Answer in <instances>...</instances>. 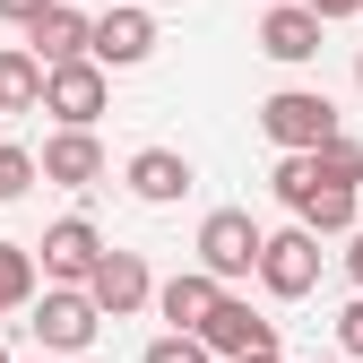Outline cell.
<instances>
[{
    "label": "cell",
    "mask_w": 363,
    "mask_h": 363,
    "mask_svg": "<svg viewBox=\"0 0 363 363\" xmlns=\"http://www.w3.org/2000/svg\"><path fill=\"white\" fill-rule=\"evenodd\" d=\"M277 199L294 208V225H311V234H354V199L363 191H346V182H320L311 173V156H277Z\"/></svg>",
    "instance_id": "cell-1"
},
{
    "label": "cell",
    "mask_w": 363,
    "mask_h": 363,
    "mask_svg": "<svg viewBox=\"0 0 363 363\" xmlns=\"http://www.w3.org/2000/svg\"><path fill=\"white\" fill-rule=\"evenodd\" d=\"M35 346L43 354H86V346H96L104 337V311H96V294H86V286H35Z\"/></svg>",
    "instance_id": "cell-2"
},
{
    "label": "cell",
    "mask_w": 363,
    "mask_h": 363,
    "mask_svg": "<svg viewBox=\"0 0 363 363\" xmlns=\"http://www.w3.org/2000/svg\"><path fill=\"white\" fill-rule=\"evenodd\" d=\"M259 130H268V147H277V156H303V147L337 139V104L320 96V86H277V96L259 104Z\"/></svg>",
    "instance_id": "cell-3"
},
{
    "label": "cell",
    "mask_w": 363,
    "mask_h": 363,
    "mask_svg": "<svg viewBox=\"0 0 363 363\" xmlns=\"http://www.w3.org/2000/svg\"><path fill=\"white\" fill-rule=\"evenodd\" d=\"M251 277L277 294V303H303L311 286H320V234H311V225H277V234H259Z\"/></svg>",
    "instance_id": "cell-4"
},
{
    "label": "cell",
    "mask_w": 363,
    "mask_h": 363,
    "mask_svg": "<svg viewBox=\"0 0 363 363\" xmlns=\"http://www.w3.org/2000/svg\"><path fill=\"white\" fill-rule=\"evenodd\" d=\"M104 104H113V69L104 61H52L43 69V104L35 113H52V121H69V130H96L104 121Z\"/></svg>",
    "instance_id": "cell-5"
},
{
    "label": "cell",
    "mask_w": 363,
    "mask_h": 363,
    "mask_svg": "<svg viewBox=\"0 0 363 363\" xmlns=\"http://www.w3.org/2000/svg\"><path fill=\"white\" fill-rule=\"evenodd\" d=\"M147 52H156V9H147V0H121V9L86 18V61H104V69H139Z\"/></svg>",
    "instance_id": "cell-6"
},
{
    "label": "cell",
    "mask_w": 363,
    "mask_h": 363,
    "mask_svg": "<svg viewBox=\"0 0 363 363\" xmlns=\"http://www.w3.org/2000/svg\"><path fill=\"white\" fill-rule=\"evenodd\" d=\"M251 259H259L251 208H208V216H199V268H208L216 286H234V277H251Z\"/></svg>",
    "instance_id": "cell-7"
},
{
    "label": "cell",
    "mask_w": 363,
    "mask_h": 363,
    "mask_svg": "<svg viewBox=\"0 0 363 363\" xmlns=\"http://www.w3.org/2000/svg\"><path fill=\"white\" fill-rule=\"evenodd\" d=\"M199 346L225 354V363H234V354H268V346H277V320H268V311H251L234 286H225V294L208 303V320H199Z\"/></svg>",
    "instance_id": "cell-8"
},
{
    "label": "cell",
    "mask_w": 363,
    "mask_h": 363,
    "mask_svg": "<svg viewBox=\"0 0 363 363\" xmlns=\"http://www.w3.org/2000/svg\"><path fill=\"white\" fill-rule=\"evenodd\" d=\"M86 294H96V311L104 320H130V311H147V294H156V277H147V259L139 251H96V268H86Z\"/></svg>",
    "instance_id": "cell-9"
},
{
    "label": "cell",
    "mask_w": 363,
    "mask_h": 363,
    "mask_svg": "<svg viewBox=\"0 0 363 363\" xmlns=\"http://www.w3.org/2000/svg\"><path fill=\"white\" fill-rule=\"evenodd\" d=\"M26 251H35V268H43V286H86L104 234H96L86 216H61V225H43V242H26Z\"/></svg>",
    "instance_id": "cell-10"
},
{
    "label": "cell",
    "mask_w": 363,
    "mask_h": 363,
    "mask_svg": "<svg viewBox=\"0 0 363 363\" xmlns=\"http://www.w3.org/2000/svg\"><path fill=\"white\" fill-rule=\"evenodd\" d=\"M35 182H61V191H96V182H104V139H96V130H52V139H43L35 147Z\"/></svg>",
    "instance_id": "cell-11"
},
{
    "label": "cell",
    "mask_w": 363,
    "mask_h": 363,
    "mask_svg": "<svg viewBox=\"0 0 363 363\" xmlns=\"http://www.w3.org/2000/svg\"><path fill=\"white\" fill-rule=\"evenodd\" d=\"M259 52H268V61H286V69L320 61V18H311L303 0H268V18H259Z\"/></svg>",
    "instance_id": "cell-12"
},
{
    "label": "cell",
    "mask_w": 363,
    "mask_h": 363,
    "mask_svg": "<svg viewBox=\"0 0 363 363\" xmlns=\"http://www.w3.org/2000/svg\"><path fill=\"white\" fill-rule=\"evenodd\" d=\"M26 52L43 69H52V61H78L86 52V9H78V0H43V9L26 18Z\"/></svg>",
    "instance_id": "cell-13"
},
{
    "label": "cell",
    "mask_w": 363,
    "mask_h": 363,
    "mask_svg": "<svg viewBox=\"0 0 363 363\" xmlns=\"http://www.w3.org/2000/svg\"><path fill=\"white\" fill-rule=\"evenodd\" d=\"M121 182H130V199H147V208H173L182 191H191V156L182 147H139L121 164Z\"/></svg>",
    "instance_id": "cell-14"
},
{
    "label": "cell",
    "mask_w": 363,
    "mask_h": 363,
    "mask_svg": "<svg viewBox=\"0 0 363 363\" xmlns=\"http://www.w3.org/2000/svg\"><path fill=\"white\" fill-rule=\"evenodd\" d=\"M216 294H225V286L208 277V268H182V277H164V286H156L147 303L164 311V329H199V320H208V303H216Z\"/></svg>",
    "instance_id": "cell-15"
},
{
    "label": "cell",
    "mask_w": 363,
    "mask_h": 363,
    "mask_svg": "<svg viewBox=\"0 0 363 363\" xmlns=\"http://www.w3.org/2000/svg\"><path fill=\"white\" fill-rule=\"evenodd\" d=\"M43 104V61L26 43H0V113H35Z\"/></svg>",
    "instance_id": "cell-16"
},
{
    "label": "cell",
    "mask_w": 363,
    "mask_h": 363,
    "mask_svg": "<svg viewBox=\"0 0 363 363\" xmlns=\"http://www.w3.org/2000/svg\"><path fill=\"white\" fill-rule=\"evenodd\" d=\"M35 286H43L35 251H26V242H0V320H9V311H26V303H35Z\"/></svg>",
    "instance_id": "cell-17"
},
{
    "label": "cell",
    "mask_w": 363,
    "mask_h": 363,
    "mask_svg": "<svg viewBox=\"0 0 363 363\" xmlns=\"http://www.w3.org/2000/svg\"><path fill=\"white\" fill-rule=\"evenodd\" d=\"M311 156V173H320V182H346V191H363V147L346 139V130H337V139H320V147H303Z\"/></svg>",
    "instance_id": "cell-18"
},
{
    "label": "cell",
    "mask_w": 363,
    "mask_h": 363,
    "mask_svg": "<svg viewBox=\"0 0 363 363\" xmlns=\"http://www.w3.org/2000/svg\"><path fill=\"white\" fill-rule=\"evenodd\" d=\"M139 363H216V354L199 346V329H164V337H156V346H147Z\"/></svg>",
    "instance_id": "cell-19"
},
{
    "label": "cell",
    "mask_w": 363,
    "mask_h": 363,
    "mask_svg": "<svg viewBox=\"0 0 363 363\" xmlns=\"http://www.w3.org/2000/svg\"><path fill=\"white\" fill-rule=\"evenodd\" d=\"M26 191H35V147L0 139V199H26Z\"/></svg>",
    "instance_id": "cell-20"
},
{
    "label": "cell",
    "mask_w": 363,
    "mask_h": 363,
    "mask_svg": "<svg viewBox=\"0 0 363 363\" xmlns=\"http://www.w3.org/2000/svg\"><path fill=\"white\" fill-rule=\"evenodd\" d=\"M337 354H346V363H363V294L337 311Z\"/></svg>",
    "instance_id": "cell-21"
},
{
    "label": "cell",
    "mask_w": 363,
    "mask_h": 363,
    "mask_svg": "<svg viewBox=\"0 0 363 363\" xmlns=\"http://www.w3.org/2000/svg\"><path fill=\"white\" fill-rule=\"evenodd\" d=\"M303 9L320 18V26H337V18H363V0H303Z\"/></svg>",
    "instance_id": "cell-22"
},
{
    "label": "cell",
    "mask_w": 363,
    "mask_h": 363,
    "mask_svg": "<svg viewBox=\"0 0 363 363\" xmlns=\"http://www.w3.org/2000/svg\"><path fill=\"white\" fill-rule=\"evenodd\" d=\"M35 9H43V0H0V18H9V26H26Z\"/></svg>",
    "instance_id": "cell-23"
},
{
    "label": "cell",
    "mask_w": 363,
    "mask_h": 363,
    "mask_svg": "<svg viewBox=\"0 0 363 363\" xmlns=\"http://www.w3.org/2000/svg\"><path fill=\"white\" fill-rule=\"evenodd\" d=\"M346 277H354V286H363V234H354V242H346Z\"/></svg>",
    "instance_id": "cell-24"
},
{
    "label": "cell",
    "mask_w": 363,
    "mask_h": 363,
    "mask_svg": "<svg viewBox=\"0 0 363 363\" xmlns=\"http://www.w3.org/2000/svg\"><path fill=\"white\" fill-rule=\"evenodd\" d=\"M234 363H286V354H277V346H268V354H234Z\"/></svg>",
    "instance_id": "cell-25"
},
{
    "label": "cell",
    "mask_w": 363,
    "mask_h": 363,
    "mask_svg": "<svg viewBox=\"0 0 363 363\" xmlns=\"http://www.w3.org/2000/svg\"><path fill=\"white\" fill-rule=\"evenodd\" d=\"M311 363H346V354H311Z\"/></svg>",
    "instance_id": "cell-26"
},
{
    "label": "cell",
    "mask_w": 363,
    "mask_h": 363,
    "mask_svg": "<svg viewBox=\"0 0 363 363\" xmlns=\"http://www.w3.org/2000/svg\"><path fill=\"white\" fill-rule=\"evenodd\" d=\"M354 86H363V61H354Z\"/></svg>",
    "instance_id": "cell-27"
},
{
    "label": "cell",
    "mask_w": 363,
    "mask_h": 363,
    "mask_svg": "<svg viewBox=\"0 0 363 363\" xmlns=\"http://www.w3.org/2000/svg\"><path fill=\"white\" fill-rule=\"evenodd\" d=\"M0 363H9V346H0Z\"/></svg>",
    "instance_id": "cell-28"
},
{
    "label": "cell",
    "mask_w": 363,
    "mask_h": 363,
    "mask_svg": "<svg viewBox=\"0 0 363 363\" xmlns=\"http://www.w3.org/2000/svg\"><path fill=\"white\" fill-rule=\"evenodd\" d=\"M43 363H61V354H43Z\"/></svg>",
    "instance_id": "cell-29"
}]
</instances>
